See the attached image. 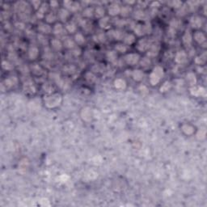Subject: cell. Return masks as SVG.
Returning <instances> with one entry per match:
<instances>
[{
	"instance_id": "obj_1",
	"label": "cell",
	"mask_w": 207,
	"mask_h": 207,
	"mask_svg": "<svg viewBox=\"0 0 207 207\" xmlns=\"http://www.w3.org/2000/svg\"><path fill=\"white\" fill-rule=\"evenodd\" d=\"M63 102V97L59 93L48 94L44 98V104L48 108H55L61 105Z\"/></svg>"
},
{
	"instance_id": "obj_2",
	"label": "cell",
	"mask_w": 207,
	"mask_h": 207,
	"mask_svg": "<svg viewBox=\"0 0 207 207\" xmlns=\"http://www.w3.org/2000/svg\"><path fill=\"white\" fill-rule=\"evenodd\" d=\"M164 75V68L160 66H156L153 68V70L150 74L149 82L152 86H156L159 84Z\"/></svg>"
},
{
	"instance_id": "obj_3",
	"label": "cell",
	"mask_w": 207,
	"mask_h": 207,
	"mask_svg": "<svg viewBox=\"0 0 207 207\" xmlns=\"http://www.w3.org/2000/svg\"><path fill=\"white\" fill-rule=\"evenodd\" d=\"M15 9H16L18 14L20 15L21 19H29L31 12V7L25 2H19L15 5Z\"/></svg>"
},
{
	"instance_id": "obj_4",
	"label": "cell",
	"mask_w": 207,
	"mask_h": 207,
	"mask_svg": "<svg viewBox=\"0 0 207 207\" xmlns=\"http://www.w3.org/2000/svg\"><path fill=\"white\" fill-rule=\"evenodd\" d=\"M141 59L139 53H128L125 56L124 60L126 63V64L130 66H134L136 65Z\"/></svg>"
},
{
	"instance_id": "obj_5",
	"label": "cell",
	"mask_w": 207,
	"mask_h": 207,
	"mask_svg": "<svg viewBox=\"0 0 207 207\" xmlns=\"http://www.w3.org/2000/svg\"><path fill=\"white\" fill-rule=\"evenodd\" d=\"M23 90L27 94H35L36 92V84L32 82V80H27L23 85Z\"/></svg>"
},
{
	"instance_id": "obj_6",
	"label": "cell",
	"mask_w": 207,
	"mask_h": 207,
	"mask_svg": "<svg viewBox=\"0 0 207 207\" xmlns=\"http://www.w3.org/2000/svg\"><path fill=\"white\" fill-rule=\"evenodd\" d=\"M189 24L193 29H199L203 26L204 24V20L201 16L199 15H193L190 18L189 20Z\"/></svg>"
},
{
	"instance_id": "obj_7",
	"label": "cell",
	"mask_w": 207,
	"mask_h": 207,
	"mask_svg": "<svg viewBox=\"0 0 207 207\" xmlns=\"http://www.w3.org/2000/svg\"><path fill=\"white\" fill-rule=\"evenodd\" d=\"M151 43L147 38H142L137 41V49L140 52H145L149 49Z\"/></svg>"
},
{
	"instance_id": "obj_8",
	"label": "cell",
	"mask_w": 207,
	"mask_h": 207,
	"mask_svg": "<svg viewBox=\"0 0 207 207\" xmlns=\"http://www.w3.org/2000/svg\"><path fill=\"white\" fill-rule=\"evenodd\" d=\"M80 115H81V117H82L83 120L86 121V122H90L92 120V117H94L93 111L89 107H85V108H83Z\"/></svg>"
},
{
	"instance_id": "obj_9",
	"label": "cell",
	"mask_w": 207,
	"mask_h": 207,
	"mask_svg": "<svg viewBox=\"0 0 207 207\" xmlns=\"http://www.w3.org/2000/svg\"><path fill=\"white\" fill-rule=\"evenodd\" d=\"M107 36L110 39H114L116 41H121L124 38V33L120 29H115V30H110L107 33Z\"/></svg>"
},
{
	"instance_id": "obj_10",
	"label": "cell",
	"mask_w": 207,
	"mask_h": 207,
	"mask_svg": "<svg viewBox=\"0 0 207 207\" xmlns=\"http://www.w3.org/2000/svg\"><path fill=\"white\" fill-rule=\"evenodd\" d=\"M190 94L194 97H205V89L201 86H193L191 87L189 89Z\"/></svg>"
},
{
	"instance_id": "obj_11",
	"label": "cell",
	"mask_w": 207,
	"mask_h": 207,
	"mask_svg": "<svg viewBox=\"0 0 207 207\" xmlns=\"http://www.w3.org/2000/svg\"><path fill=\"white\" fill-rule=\"evenodd\" d=\"M193 40H194L198 45L204 46L205 45V41H206V36L203 32L197 31L193 35Z\"/></svg>"
},
{
	"instance_id": "obj_12",
	"label": "cell",
	"mask_w": 207,
	"mask_h": 207,
	"mask_svg": "<svg viewBox=\"0 0 207 207\" xmlns=\"http://www.w3.org/2000/svg\"><path fill=\"white\" fill-rule=\"evenodd\" d=\"M63 5L66 9L69 12H77L80 9V4L78 2H72V1H64Z\"/></svg>"
},
{
	"instance_id": "obj_13",
	"label": "cell",
	"mask_w": 207,
	"mask_h": 207,
	"mask_svg": "<svg viewBox=\"0 0 207 207\" xmlns=\"http://www.w3.org/2000/svg\"><path fill=\"white\" fill-rule=\"evenodd\" d=\"M188 60V54L185 50H181L177 52L175 56V62L177 64H185Z\"/></svg>"
},
{
	"instance_id": "obj_14",
	"label": "cell",
	"mask_w": 207,
	"mask_h": 207,
	"mask_svg": "<svg viewBox=\"0 0 207 207\" xmlns=\"http://www.w3.org/2000/svg\"><path fill=\"white\" fill-rule=\"evenodd\" d=\"M49 5L48 4V3H42L41 6V7L39 8L38 10H37V12H36V18L37 19H43V18H45L46 17V15L48 13V11H49Z\"/></svg>"
},
{
	"instance_id": "obj_15",
	"label": "cell",
	"mask_w": 207,
	"mask_h": 207,
	"mask_svg": "<svg viewBox=\"0 0 207 207\" xmlns=\"http://www.w3.org/2000/svg\"><path fill=\"white\" fill-rule=\"evenodd\" d=\"M37 29L38 31L42 34H50L52 32V27L47 23L40 22L37 24Z\"/></svg>"
},
{
	"instance_id": "obj_16",
	"label": "cell",
	"mask_w": 207,
	"mask_h": 207,
	"mask_svg": "<svg viewBox=\"0 0 207 207\" xmlns=\"http://www.w3.org/2000/svg\"><path fill=\"white\" fill-rule=\"evenodd\" d=\"M120 6L117 2H113L112 4L109 5L108 9V13L111 16H116L120 14Z\"/></svg>"
},
{
	"instance_id": "obj_17",
	"label": "cell",
	"mask_w": 207,
	"mask_h": 207,
	"mask_svg": "<svg viewBox=\"0 0 207 207\" xmlns=\"http://www.w3.org/2000/svg\"><path fill=\"white\" fill-rule=\"evenodd\" d=\"M160 50V46L159 43H153L151 45L149 49L147 50V55L149 57H156L159 53Z\"/></svg>"
},
{
	"instance_id": "obj_18",
	"label": "cell",
	"mask_w": 207,
	"mask_h": 207,
	"mask_svg": "<svg viewBox=\"0 0 207 207\" xmlns=\"http://www.w3.org/2000/svg\"><path fill=\"white\" fill-rule=\"evenodd\" d=\"M3 84L5 85L6 88L8 89L15 87L18 84V78L16 76H10L4 80Z\"/></svg>"
},
{
	"instance_id": "obj_19",
	"label": "cell",
	"mask_w": 207,
	"mask_h": 207,
	"mask_svg": "<svg viewBox=\"0 0 207 207\" xmlns=\"http://www.w3.org/2000/svg\"><path fill=\"white\" fill-rule=\"evenodd\" d=\"M182 41L185 47H190L193 43V35L189 30H186L182 36Z\"/></svg>"
},
{
	"instance_id": "obj_20",
	"label": "cell",
	"mask_w": 207,
	"mask_h": 207,
	"mask_svg": "<svg viewBox=\"0 0 207 207\" xmlns=\"http://www.w3.org/2000/svg\"><path fill=\"white\" fill-rule=\"evenodd\" d=\"M39 49L35 46H31L29 48V50H28V56H29V58L31 61L36 60V58H38L39 56Z\"/></svg>"
},
{
	"instance_id": "obj_21",
	"label": "cell",
	"mask_w": 207,
	"mask_h": 207,
	"mask_svg": "<svg viewBox=\"0 0 207 207\" xmlns=\"http://www.w3.org/2000/svg\"><path fill=\"white\" fill-rule=\"evenodd\" d=\"M181 130H182V131H183L185 134L188 135V136L193 135L194 134V132H195V128H194V126H193L190 124H188V123H185V124L181 125Z\"/></svg>"
},
{
	"instance_id": "obj_22",
	"label": "cell",
	"mask_w": 207,
	"mask_h": 207,
	"mask_svg": "<svg viewBox=\"0 0 207 207\" xmlns=\"http://www.w3.org/2000/svg\"><path fill=\"white\" fill-rule=\"evenodd\" d=\"M70 16V12L68 11L67 9L66 8H61L59 11H58V17L59 18L61 21L65 22L66 21Z\"/></svg>"
},
{
	"instance_id": "obj_23",
	"label": "cell",
	"mask_w": 207,
	"mask_h": 207,
	"mask_svg": "<svg viewBox=\"0 0 207 207\" xmlns=\"http://www.w3.org/2000/svg\"><path fill=\"white\" fill-rule=\"evenodd\" d=\"M113 84H114V87H115L116 89L120 90V91H121V90H125V88H126V86H127V83L125 82V80L121 79V78L116 79V80H114Z\"/></svg>"
},
{
	"instance_id": "obj_24",
	"label": "cell",
	"mask_w": 207,
	"mask_h": 207,
	"mask_svg": "<svg viewBox=\"0 0 207 207\" xmlns=\"http://www.w3.org/2000/svg\"><path fill=\"white\" fill-rule=\"evenodd\" d=\"M132 78L133 80L136 81V82H140L143 80V77H144V74H143V71L140 69H136V70H134L132 71Z\"/></svg>"
},
{
	"instance_id": "obj_25",
	"label": "cell",
	"mask_w": 207,
	"mask_h": 207,
	"mask_svg": "<svg viewBox=\"0 0 207 207\" xmlns=\"http://www.w3.org/2000/svg\"><path fill=\"white\" fill-rule=\"evenodd\" d=\"M99 26L103 29L108 30L111 28V23L110 19L108 16H104L99 20Z\"/></svg>"
},
{
	"instance_id": "obj_26",
	"label": "cell",
	"mask_w": 207,
	"mask_h": 207,
	"mask_svg": "<svg viewBox=\"0 0 207 207\" xmlns=\"http://www.w3.org/2000/svg\"><path fill=\"white\" fill-rule=\"evenodd\" d=\"M186 80H187V83L190 86V87H193V86H196L197 84V82H198V80H197V76L193 72H188L187 75H186Z\"/></svg>"
},
{
	"instance_id": "obj_27",
	"label": "cell",
	"mask_w": 207,
	"mask_h": 207,
	"mask_svg": "<svg viewBox=\"0 0 207 207\" xmlns=\"http://www.w3.org/2000/svg\"><path fill=\"white\" fill-rule=\"evenodd\" d=\"M31 71L36 76H41L44 74L43 68L41 67L39 64H33L31 66Z\"/></svg>"
},
{
	"instance_id": "obj_28",
	"label": "cell",
	"mask_w": 207,
	"mask_h": 207,
	"mask_svg": "<svg viewBox=\"0 0 207 207\" xmlns=\"http://www.w3.org/2000/svg\"><path fill=\"white\" fill-rule=\"evenodd\" d=\"M50 45L51 47L56 51H60L63 47V42H62L60 40H58V39L57 38L52 39L50 41Z\"/></svg>"
},
{
	"instance_id": "obj_29",
	"label": "cell",
	"mask_w": 207,
	"mask_h": 207,
	"mask_svg": "<svg viewBox=\"0 0 207 207\" xmlns=\"http://www.w3.org/2000/svg\"><path fill=\"white\" fill-rule=\"evenodd\" d=\"M207 60V56H206V53L204 52L200 55L197 56L194 59V63L198 66H203L205 65V63H206Z\"/></svg>"
},
{
	"instance_id": "obj_30",
	"label": "cell",
	"mask_w": 207,
	"mask_h": 207,
	"mask_svg": "<svg viewBox=\"0 0 207 207\" xmlns=\"http://www.w3.org/2000/svg\"><path fill=\"white\" fill-rule=\"evenodd\" d=\"M123 41H124V44L126 45V46H131V45H133V44L135 42V41H136V37H135V36L134 34L128 33L124 36Z\"/></svg>"
},
{
	"instance_id": "obj_31",
	"label": "cell",
	"mask_w": 207,
	"mask_h": 207,
	"mask_svg": "<svg viewBox=\"0 0 207 207\" xmlns=\"http://www.w3.org/2000/svg\"><path fill=\"white\" fill-rule=\"evenodd\" d=\"M106 58L108 62H110L112 63H116L117 61V55L115 51L109 50L106 53Z\"/></svg>"
},
{
	"instance_id": "obj_32",
	"label": "cell",
	"mask_w": 207,
	"mask_h": 207,
	"mask_svg": "<svg viewBox=\"0 0 207 207\" xmlns=\"http://www.w3.org/2000/svg\"><path fill=\"white\" fill-rule=\"evenodd\" d=\"M66 30L69 33H75L77 31V24L74 21H69L66 24Z\"/></svg>"
},
{
	"instance_id": "obj_33",
	"label": "cell",
	"mask_w": 207,
	"mask_h": 207,
	"mask_svg": "<svg viewBox=\"0 0 207 207\" xmlns=\"http://www.w3.org/2000/svg\"><path fill=\"white\" fill-rule=\"evenodd\" d=\"M77 71V68L74 65H67L63 67V72L69 75H73Z\"/></svg>"
},
{
	"instance_id": "obj_34",
	"label": "cell",
	"mask_w": 207,
	"mask_h": 207,
	"mask_svg": "<svg viewBox=\"0 0 207 207\" xmlns=\"http://www.w3.org/2000/svg\"><path fill=\"white\" fill-rule=\"evenodd\" d=\"M57 18H58V15H56L55 12H49L48 14L46 15V17H45L47 24H53V23H54L56 21Z\"/></svg>"
},
{
	"instance_id": "obj_35",
	"label": "cell",
	"mask_w": 207,
	"mask_h": 207,
	"mask_svg": "<svg viewBox=\"0 0 207 207\" xmlns=\"http://www.w3.org/2000/svg\"><path fill=\"white\" fill-rule=\"evenodd\" d=\"M64 32V27L61 23H57L55 24V25L53 26V32L54 35H57V36H60Z\"/></svg>"
},
{
	"instance_id": "obj_36",
	"label": "cell",
	"mask_w": 207,
	"mask_h": 207,
	"mask_svg": "<svg viewBox=\"0 0 207 207\" xmlns=\"http://www.w3.org/2000/svg\"><path fill=\"white\" fill-rule=\"evenodd\" d=\"M75 43L78 44L79 46H82L85 43L86 41V38L85 36H83V34L81 33V32H77V33L75 35Z\"/></svg>"
},
{
	"instance_id": "obj_37",
	"label": "cell",
	"mask_w": 207,
	"mask_h": 207,
	"mask_svg": "<svg viewBox=\"0 0 207 207\" xmlns=\"http://www.w3.org/2000/svg\"><path fill=\"white\" fill-rule=\"evenodd\" d=\"M171 87H172V84L170 81H165L159 88V92L161 93H166L171 90Z\"/></svg>"
},
{
	"instance_id": "obj_38",
	"label": "cell",
	"mask_w": 207,
	"mask_h": 207,
	"mask_svg": "<svg viewBox=\"0 0 207 207\" xmlns=\"http://www.w3.org/2000/svg\"><path fill=\"white\" fill-rule=\"evenodd\" d=\"M63 46H65L66 49H74L75 47V40H72L70 37H66L63 41Z\"/></svg>"
},
{
	"instance_id": "obj_39",
	"label": "cell",
	"mask_w": 207,
	"mask_h": 207,
	"mask_svg": "<svg viewBox=\"0 0 207 207\" xmlns=\"http://www.w3.org/2000/svg\"><path fill=\"white\" fill-rule=\"evenodd\" d=\"M132 12V8L130 6H124L120 7V15L121 17H128Z\"/></svg>"
},
{
	"instance_id": "obj_40",
	"label": "cell",
	"mask_w": 207,
	"mask_h": 207,
	"mask_svg": "<svg viewBox=\"0 0 207 207\" xmlns=\"http://www.w3.org/2000/svg\"><path fill=\"white\" fill-rule=\"evenodd\" d=\"M95 16L98 18V19H101L103 17H104V15H105V10L101 6H99L97 7L96 9H95L94 12Z\"/></svg>"
},
{
	"instance_id": "obj_41",
	"label": "cell",
	"mask_w": 207,
	"mask_h": 207,
	"mask_svg": "<svg viewBox=\"0 0 207 207\" xmlns=\"http://www.w3.org/2000/svg\"><path fill=\"white\" fill-rule=\"evenodd\" d=\"M151 65V58H148V57H144L142 58L141 60H140V66H142L143 69H147L149 68Z\"/></svg>"
},
{
	"instance_id": "obj_42",
	"label": "cell",
	"mask_w": 207,
	"mask_h": 207,
	"mask_svg": "<svg viewBox=\"0 0 207 207\" xmlns=\"http://www.w3.org/2000/svg\"><path fill=\"white\" fill-rule=\"evenodd\" d=\"M134 31L135 34L138 36H142L145 35L144 29H143V24H135L134 28Z\"/></svg>"
},
{
	"instance_id": "obj_43",
	"label": "cell",
	"mask_w": 207,
	"mask_h": 207,
	"mask_svg": "<svg viewBox=\"0 0 207 207\" xmlns=\"http://www.w3.org/2000/svg\"><path fill=\"white\" fill-rule=\"evenodd\" d=\"M94 12L95 10L92 7H87L83 12V16L85 17V18H92L94 15Z\"/></svg>"
},
{
	"instance_id": "obj_44",
	"label": "cell",
	"mask_w": 207,
	"mask_h": 207,
	"mask_svg": "<svg viewBox=\"0 0 207 207\" xmlns=\"http://www.w3.org/2000/svg\"><path fill=\"white\" fill-rule=\"evenodd\" d=\"M181 25V22L179 19H171V21L170 22V29L174 30V31H176V29H178Z\"/></svg>"
},
{
	"instance_id": "obj_45",
	"label": "cell",
	"mask_w": 207,
	"mask_h": 207,
	"mask_svg": "<svg viewBox=\"0 0 207 207\" xmlns=\"http://www.w3.org/2000/svg\"><path fill=\"white\" fill-rule=\"evenodd\" d=\"M42 90L45 92H46L47 94H51L53 92V91H54V88H53V85L51 84L50 83H45L42 85Z\"/></svg>"
},
{
	"instance_id": "obj_46",
	"label": "cell",
	"mask_w": 207,
	"mask_h": 207,
	"mask_svg": "<svg viewBox=\"0 0 207 207\" xmlns=\"http://www.w3.org/2000/svg\"><path fill=\"white\" fill-rule=\"evenodd\" d=\"M85 80L89 83H94L97 81V76L92 72H87L85 75Z\"/></svg>"
},
{
	"instance_id": "obj_47",
	"label": "cell",
	"mask_w": 207,
	"mask_h": 207,
	"mask_svg": "<svg viewBox=\"0 0 207 207\" xmlns=\"http://www.w3.org/2000/svg\"><path fill=\"white\" fill-rule=\"evenodd\" d=\"M115 49L117 51V52H119V53H124L128 50V47H127V46H126V45H125V44L118 43V44H117V45H116Z\"/></svg>"
},
{
	"instance_id": "obj_48",
	"label": "cell",
	"mask_w": 207,
	"mask_h": 207,
	"mask_svg": "<svg viewBox=\"0 0 207 207\" xmlns=\"http://www.w3.org/2000/svg\"><path fill=\"white\" fill-rule=\"evenodd\" d=\"M134 16L135 19H139V20H142V19H144L145 18H146V13H145L142 9H138L134 12Z\"/></svg>"
},
{
	"instance_id": "obj_49",
	"label": "cell",
	"mask_w": 207,
	"mask_h": 207,
	"mask_svg": "<svg viewBox=\"0 0 207 207\" xmlns=\"http://www.w3.org/2000/svg\"><path fill=\"white\" fill-rule=\"evenodd\" d=\"M29 160L27 159H23L21 161L19 162V169L21 171V170H24V171H25L27 170V168H29Z\"/></svg>"
},
{
	"instance_id": "obj_50",
	"label": "cell",
	"mask_w": 207,
	"mask_h": 207,
	"mask_svg": "<svg viewBox=\"0 0 207 207\" xmlns=\"http://www.w3.org/2000/svg\"><path fill=\"white\" fill-rule=\"evenodd\" d=\"M2 68L4 70H12L14 69V66L8 61H2Z\"/></svg>"
},
{
	"instance_id": "obj_51",
	"label": "cell",
	"mask_w": 207,
	"mask_h": 207,
	"mask_svg": "<svg viewBox=\"0 0 207 207\" xmlns=\"http://www.w3.org/2000/svg\"><path fill=\"white\" fill-rule=\"evenodd\" d=\"M205 135H206V130L205 128H202V129H200L198 130L196 136L198 137V139L203 140L205 137Z\"/></svg>"
},
{
	"instance_id": "obj_52",
	"label": "cell",
	"mask_w": 207,
	"mask_h": 207,
	"mask_svg": "<svg viewBox=\"0 0 207 207\" xmlns=\"http://www.w3.org/2000/svg\"><path fill=\"white\" fill-rule=\"evenodd\" d=\"M143 29H144L145 34H151L152 32V26L151 23L149 22H146L143 24Z\"/></svg>"
},
{
	"instance_id": "obj_53",
	"label": "cell",
	"mask_w": 207,
	"mask_h": 207,
	"mask_svg": "<svg viewBox=\"0 0 207 207\" xmlns=\"http://www.w3.org/2000/svg\"><path fill=\"white\" fill-rule=\"evenodd\" d=\"M97 39H98V41L101 42V43H105L107 41V35L104 34L103 32H100L98 35H97Z\"/></svg>"
},
{
	"instance_id": "obj_54",
	"label": "cell",
	"mask_w": 207,
	"mask_h": 207,
	"mask_svg": "<svg viewBox=\"0 0 207 207\" xmlns=\"http://www.w3.org/2000/svg\"><path fill=\"white\" fill-rule=\"evenodd\" d=\"M49 78H50L51 80H53V81H55L56 83H58L61 79L60 75H58V74H56V73H53V72L49 74Z\"/></svg>"
},
{
	"instance_id": "obj_55",
	"label": "cell",
	"mask_w": 207,
	"mask_h": 207,
	"mask_svg": "<svg viewBox=\"0 0 207 207\" xmlns=\"http://www.w3.org/2000/svg\"><path fill=\"white\" fill-rule=\"evenodd\" d=\"M15 27L16 29H19V30H24L26 26H25V24H24V22L19 21V22H16V23L15 24Z\"/></svg>"
},
{
	"instance_id": "obj_56",
	"label": "cell",
	"mask_w": 207,
	"mask_h": 207,
	"mask_svg": "<svg viewBox=\"0 0 207 207\" xmlns=\"http://www.w3.org/2000/svg\"><path fill=\"white\" fill-rule=\"evenodd\" d=\"M72 53L73 55H75V57H78V56H80L82 53V50H81V49L80 47H76L75 46V48L72 49Z\"/></svg>"
},
{
	"instance_id": "obj_57",
	"label": "cell",
	"mask_w": 207,
	"mask_h": 207,
	"mask_svg": "<svg viewBox=\"0 0 207 207\" xmlns=\"http://www.w3.org/2000/svg\"><path fill=\"white\" fill-rule=\"evenodd\" d=\"M126 24H127V22L125 19H117L115 22V24L118 27H124L126 25Z\"/></svg>"
},
{
	"instance_id": "obj_58",
	"label": "cell",
	"mask_w": 207,
	"mask_h": 207,
	"mask_svg": "<svg viewBox=\"0 0 207 207\" xmlns=\"http://www.w3.org/2000/svg\"><path fill=\"white\" fill-rule=\"evenodd\" d=\"M44 55H45V59H50L53 57V53L49 49H45Z\"/></svg>"
},
{
	"instance_id": "obj_59",
	"label": "cell",
	"mask_w": 207,
	"mask_h": 207,
	"mask_svg": "<svg viewBox=\"0 0 207 207\" xmlns=\"http://www.w3.org/2000/svg\"><path fill=\"white\" fill-rule=\"evenodd\" d=\"M38 41L39 43L42 44V45H47L48 44V41H47L46 38L43 35H38Z\"/></svg>"
},
{
	"instance_id": "obj_60",
	"label": "cell",
	"mask_w": 207,
	"mask_h": 207,
	"mask_svg": "<svg viewBox=\"0 0 207 207\" xmlns=\"http://www.w3.org/2000/svg\"><path fill=\"white\" fill-rule=\"evenodd\" d=\"M171 4H172V7L176 8V9H179L182 6V2H181V1H175V2H171Z\"/></svg>"
},
{
	"instance_id": "obj_61",
	"label": "cell",
	"mask_w": 207,
	"mask_h": 207,
	"mask_svg": "<svg viewBox=\"0 0 207 207\" xmlns=\"http://www.w3.org/2000/svg\"><path fill=\"white\" fill-rule=\"evenodd\" d=\"M32 7H34V8L36 10H38L41 6V2H39V1H32Z\"/></svg>"
},
{
	"instance_id": "obj_62",
	"label": "cell",
	"mask_w": 207,
	"mask_h": 207,
	"mask_svg": "<svg viewBox=\"0 0 207 207\" xmlns=\"http://www.w3.org/2000/svg\"><path fill=\"white\" fill-rule=\"evenodd\" d=\"M58 5L59 4H58V2L57 1H51L49 2V7H51V8H53V9L57 8L58 7Z\"/></svg>"
},
{
	"instance_id": "obj_63",
	"label": "cell",
	"mask_w": 207,
	"mask_h": 207,
	"mask_svg": "<svg viewBox=\"0 0 207 207\" xmlns=\"http://www.w3.org/2000/svg\"><path fill=\"white\" fill-rule=\"evenodd\" d=\"M68 179H69V176H67L66 175H62V176H59V180H60L61 182H66Z\"/></svg>"
}]
</instances>
